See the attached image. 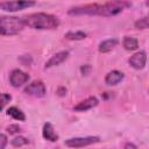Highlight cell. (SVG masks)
<instances>
[{"mask_svg":"<svg viewBox=\"0 0 149 149\" xmlns=\"http://www.w3.org/2000/svg\"><path fill=\"white\" fill-rule=\"evenodd\" d=\"M42 134H43V137H44L45 140L50 141V142H56V141L58 140V135H57V133L55 132V129H54V127H52V125H51L50 122L44 123Z\"/></svg>","mask_w":149,"mask_h":149,"instance_id":"obj_13","label":"cell"},{"mask_svg":"<svg viewBox=\"0 0 149 149\" xmlns=\"http://www.w3.org/2000/svg\"><path fill=\"white\" fill-rule=\"evenodd\" d=\"M70 15H99L100 3H88L84 6L73 7L69 10Z\"/></svg>","mask_w":149,"mask_h":149,"instance_id":"obj_4","label":"cell"},{"mask_svg":"<svg viewBox=\"0 0 149 149\" xmlns=\"http://www.w3.org/2000/svg\"><path fill=\"white\" fill-rule=\"evenodd\" d=\"M118 43H119V41H118L116 38L105 40V41H102V42L99 44L98 50H99L100 52H102V54H105V52H109L114 47H116Z\"/></svg>","mask_w":149,"mask_h":149,"instance_id":"obj_14","label":"cell"},{"mask_svg":"<svg viewBox=\"0 0 149 149\" xmlns=\"http://www.w3.org/2000/svg\"><path fill=\"white\" fill-rule=\"evenodd\" d=\"M123 149H137V147H136L134 143L128 142V143H126V144H125V148H123Z\"/></svg>","mask_w":149,"mask_h":149,"instance_id":"obj_24","label":"cell"},{"mask_svg":"<svg viewBox=\"0 0 149 149\" xmlns=\"http://www.w3.org/2000/svg\"><path fill=\"white\" fill-rule=\"evenodd\" d=\"M7 115L12 116L13 119L15 120H19V121H24L26 120V115L23 114V112L21 109H19L17 107H9L7 109Z\"/></svg>","mask_w":149,"mask_h":149,"instance_id":"obj_16","label":"cell"},{"mask_svg":"<svg viewBox=\"0 0 149 149\" xmlns=\"http://www.w3.org/2000/svg\"><path fill=\"white\" fill-rule=\"evenodd\" d=\"M123 79V73L118 71V70H113L111 72H108L105 77V83L109 86H113V85H116L119 84L121 80Z\"/></svg>","mask_w":149,"mask_h":149,"instance_id":"obj_12","label":"cell"},{"mask_svg":"<svg viewBox=\"0 0 149 149\" xmlns=\"http://www.w3.org/2000/svg\"><path fill=\"white\" fill-rule=\"evenodd\" d=\"M24 26H28L33 29H56L59 26V20L57 16L47 14V13H33L23 17Z\"/></svg>","mask_w":149,"mask_h":149,"instance_id":"obj_1","label":"cell"},{"mask_svg":"<svg viewBox=\"0 0 149 149\" xmlns=\"http://www.w3.org/2000/svg\"><path fill=\"white\" fill-rule=\"evenodd\" d=\"M35 2L34 1H2L0 2V9L6 10V12H16V10H21L24 9L27 7H31L34 6Z\"/></svg>","mask_w":149,"mask_h":149,"instance_id":"obj_6","label":"cell"},{"mask_svg":"<svg viewBox=\"0 0 149 149\" xmlns=\"http://www.w3.org/2000/svg\"><path fill=\"white\" fill-rule=\"evenodd\" d=\"M69 57V51L64 50V51H59L55 55H52L45 63V69L48 68H52V66H57L59 64H62L66 58Z\"/></svg>","mask_w":149,"mask_h":149,"instance_id":"obj_10","label":"cell"},{"mask_svg":"<svg viewBox=\"0 0 149 149\" xmlns=\"http://www.w3.org/2000/svg\"><path fill=\"white\" fill-rule=\"evenodd\" d=\"M130 3L126 1H109L104 5H100V14L102 16H114L121 13L125 8L129 7Z\"/></svg>","mask_w":149,"mask_h":149,"instance_id":"obj_3","label":"cell"},{"mask_svg":"<svg viewBox=\"0 0 149 149\" xmlns=\"http://www.w3.org/2000/svg\"><path fill=\"white\" fill-rule=\"evenodd\" d=\"M98 136H85V137H72L65 141V146L69 148H83L99 142Z\"/></svg>","mask_w":149,"mask_h":149,"instance_id":"obj_5","label":"cell"},{"mask_svg":"<svg viewBox=\"0 0 149 149\" xmlns=\"http://www.w3.org/2000/svg\"><path fill=\"white\" fill-rule=\"evenodd\" d=\"M147 62V54L146 51H139L136 54H134L133 56H130V58L128 59V63L130 64V66H133L136 70H141L144 68Z\"/></svg>","mask_w":149,"mask_h":149,"instance_id":"obj_9","label":"cell"},{"mask_svg":"<svg viewBox=\"0 0 149 149\" xmlns=\"http://www.w3.org/2000/svg\"><path fill=\"white\" fill-rule=\"evenodd\" d=\"M148 27H149L148 17H142L135 22V28H137V29H147Z\"/></svg>","mask_w":149,"mask_h":149,"instance_id":"obj_19","label":"cell"},{"mask_svg":"<svg viewBox=\"0 0 149 149\" xmlns=\"http://www.w3.org/2000/svg\"><path fill=\"white\" fill-rule=\"evenodd\" d=\"M6 130H7L9 134H16V133L21 132V127H20L19 125H9V126L6 128Z\"/></svg>","mask_w":149,"mask_h":149,"instance_id":"obj_21","label":"cell"},{"mask_svg":"<svg viewBox=\"0 0 149 149\" xmlns=\"http://www.w3.org/2000/svg\"><path fill=\"white\" fill-rule=\"evenodd\" d=\"M12 97L7 93H0V111H2V108L10 101Z\"/></svg>","mask_w":149,"mask_h":149,"instance_id":"obj_20","label":"cell"},{"mask_svg":"<svg viewBox=\"0 0 149 149\" xmlns=\"http://www.w3.org/2000/svg\"><path fill=\"white\" fill-rule=\"evenodd\" d=\"M98 105V99L95 97H88L87 99L80 101L78 105H76L73 107V109L76 112H85V111H88L93 107H95Z\"/></svg>","mask_w":149,"mask_h":149,"instance_id":"obj_11","label":"cell"},{"mask_svg":"<svg viewBox=\"0 0 149 149\" xmlns=\"http://www.w3.org/2000/svg\"><path fill=\"white\" fill-rule=\"evenodd\" d=\"M85 37H86V33H84V31H69L65 34V38L72 40V41L84 40Z\"/></svg>","mask_w":149,"mask_h":149,"instance_id":"obj_17","label":"cell"},{"mask_svg":"<svg viewBox=\"0 0 149 149\" xmlns=\"http://www.w3.org/2000/svg\"><path fill=\"white\" fill-rule=\"evenodd\" d=\"M24 27L23 19L17 16H1L0 17V35L12 36L19 34Z\"/></svg>","mask_w":149,"mask_h":149,"instance_id":"obj_2","label":"cell"},{"mask_svg":"<svg viewBox=\"0 0 149 149\" xmlns=\"http://www.w3.org/2000/svg\"><path fill=\"white\" fill-rule=\"evenodd\" d=\"M10 143H12L13 147H16L17 148V147H23V146L28 144L29 141H28V139H26L23 136H17V137H14Z\"/></svg>","mask_w":149,"mask_h":149,"instance_id":"obj_18","label":"cell"},{"mask_svg":"<svg viewBox=\"0 0 149 149\" xmlns=\"http://www.w3.org/2000/svg\"><path fill=\"white\" fill-rule=\"evenodd\" d=\"M28 80H29V74L26 73V72H23L20 69H15V70H13L10 72L9 81H10V84L14 87H19V86L26 84Z\"/></svg>","mask_w":149,"mask_h":149,"instance_id":"obj_8","label":"cell"},{"mask_svg":"<svg viewBox=\"0 0 149 149\" xmlns=\"http://www.w3.org/2000/svg\"><path fill=\"white\" fill-rule=\"evenodd\" d=\"M8 143V139L5 134H0V149H5Z\"/></svg>","mask_w":149,"mask_h":149,"instance_id":"obj_22","label":"cell"},{"mask_svg":"<svg viewBox=\"0 0 149 149\" xmlns=\"http://www.w3.org/2000/svg\"><path fill=\"white\" fill-rule=\"evenodd\" d=\"M45 85L41 80H34L28 86L24 87V93L34 97H44L45 95Z\"/></svg>","mask_w":149,"mask_h":149,"instance_id":"obj_7","label":"cell"},{"mask_svg":"<svg viewBox=\"0 0 149 149\" xmlns=\"http://www.w3.org/2000/svg\"><path fill=\"white\" fill-rule=\"evenodd\" d=\"M122 45L125 47L126 50H136L139 48V41L135 37H130V36H125L123 41H122Z\"/></svg>","mask_w":149,"mask_h":149,"instance_id":"obj_15","label":"cell"},{"mask_svg":"<svg viewBox=\"0 0 149 149\" xmlns=\"http://www.w3.org/2000/svg\"><path fill=\"white\" fill-rule=\"evenodd\" d=\"M90 70H91V66H90L88 64H86V65H84V66H81V68H80V71H81V73H83V74H87Z\"/></svg>","mask_w":149,"mask_h":149,"instance_id":"obj_23","label":"cell"}]
</instances>
